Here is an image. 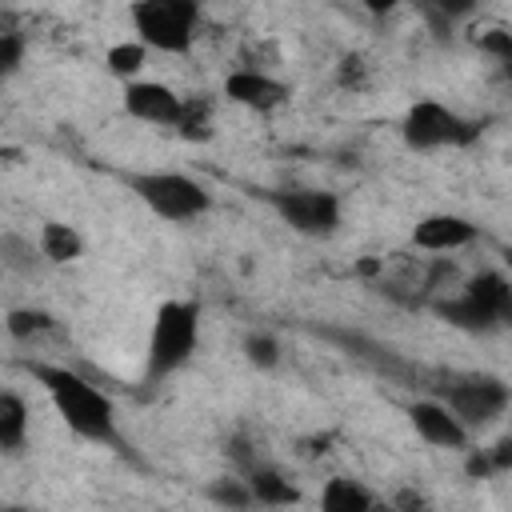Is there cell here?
Wrapping results in <instances>:
<instances>
[{"label": "cell", "instance_id": "obj_1", "mask_svg": "<svg viewBox=\"0 0 512 512\" xmlns=\"http://www.w3.org/2000/svg\"><path fill=\"white\" fill-rule=\"evenodd\" d=\"M32 372V380L44 388L48 404L56 408V416L64 420V428L76 436V440H88V444H100V448H112L120 456H132L124 432H120V416H116V400L92 384L88 376H80L76 368L68 364H48V360H28L24 364Z\"/></svg>", "mask_w": 512, "mask_h": 512}, {"label": "cell", "instance_id": "obj_2", "mask_svg": "<svg viewBox=\"0 0 512 512\" xmlns=\"http://www.w3.org/2000/svg\"><path fill=\"white\" fill-rule=\"evenodd\" d=\"M200 348V300H164L148 324L144 384H160L180 372Z\"/></svg>", "mask_w": 512, "mask_h": 512}, {"label": "cell", "instance_id": "obj_3", "mask_svg": "<svg viewBox=\"0 0 512 512\" xmlns=\"http://www.w3.org/2000/svg\"><path fill=\"white\" fill-rule=\"evenodd\" d=\"M120 180L128 184V192L160 220L168 224H192L212 208V192L204 180L188 176V172H172V168H136V172H120Z\"/></svg>", "mask_w": 512, "mask_h": 512}, {"label": "cell", "instance_id": "obj_4", "mask_svg": "<svg viewBox=\"0 0 512 512\" xmlns=\"http://www.w3.org/2000/svg\"><path fill=\"white\" fill-rule=\"evenodd\" d=\"M128 20L136 40H144L160 56H184L196 44L204 8L200 0H132Z\"/></svg>", "mask_w": 512, "mask_h": 512}, {"label": "cell", "instance_id": "obj_5", "mask_svg": "<svg viewBox=\"0 0 512 512\" xmlns=\"http://www.w3.org/2000/svg\"><path fill=\"white\" fill-rule=\"evenodd\" d=\"M480 136V120H468L464 112L448 108L436 96H420L400 116V140L408 152H440V148H464Z\"/></svg>", "mask_w": 512, "mask_h": 512}, {"label": "cell", "instance_id": "obj_6", "mask_svg": "<svg viewBox=\"0 0 512 512\" xmlns=\"http://www.w3.org/2000/svg\"><path fill=\"white\" fill-rule=\"evenodd\" d=\"M260 200L276 212L280 224L308 240H328L344 224V200L328 188H264Z\"/></svg>", "mask_w": 512, "mask_h": 512}, {"label": "cell", "instance_id": "obj_7", "mask_svg": "<svg viewBox=\"0 0 512 512\" xmlns=\"http://www.w3.org/2000/svg\"><path fill=\"white\" fill-rule=\"evenodd\" d=\"M440 400L464 420L468 432H480L508 412L512 388L492 372H464V376H452L448 384H440Z\"/></svg>", "mask_w": 512, "mask_h": 512}, {"label": "cell", "instance_id": "obj_8", "mask_svg": "<svg viewBox=\"0 0 512 512\" xmlns=\"http://www.w3.org/2000/svg\"><path fill=\"white\" fill-rule=\"evenodd\" d=\"M292 88L272 76L268 68H256V64H244V68H232L224 76V100L244 108V112H256V116H268L276 112L280 104H288Z\"/></svg>", "mask_w": 512, "mask_h": 512}, {"label": "cell", "instance_id": "obj_9", "mask_svg": "<svg viewBox=\"0 0 512 512\" xmlns=\"http://www.w3.org/2000/svg\"><path fill=\"white\" fill-rule=\"evenodd\" d=\"M120 108L140 120V124H152V128H176L180 124V112H184V96L164 84V80H128L120 88Z\"/></svg>", "mask_w": 512, "mask_h": 512}, {"label": "cell", "instance_id": "obj_10", "mask_svg": "<svg viewBox=\"0 0 512 512\" xmlns=\"http://www.w3.org/2000/svg\"><path fill=\"white\" fill-rule=\"evenodd\" d=\"M408 424H412V432H416L424 444H432V448L468 452L472 432L464 428V420H460L440 396H432V400H412V404H408Z\"/></svg>", "mask_w": 512, "mask_h": 512}, {"label": "cell", "instance_id": "obj_11", "mask_svg": "<svg viewBox=\"0 0 512 512\" xmlns=\"http://www.w3.org/2000/svg\"><path fill=\"white\" fill-rule=\"evenodd\" d=\"M476 240H480V224L460 216V212H428V216H420L412 224V236H408V244L416 252H432V256L460 252V248H468Z\"/></svg>", "mask_w": 512, "mask_h": 512}, {"label": "cell", "instance_id": "obj_12", "mask_svg": "<svg viewBox=\"0 0 512 512\" xmlns=\"http://www.w3.org/2000/svg\"><path fill=\"white\" fill-rule=\"evenodd\" d=\"M432 312H436L448 328H460V332H472V336H480V332L488 336V332H496V328H500V320H496V316H492V312H488V308H484L468 288H460L456 296L436 300V304H432Z\"/></svg>", "mask_w": 512, "mask_h": 512}, {"label": "cell", "instance_id": "obj_13", "mask_svg": "<svg viewBox=\"0 0 512 512\" xmlns=\"http://www.w3.org/2000/svg\"><path fill=\"white\" fill-rule=\"evenodd\" d=\"M244 480H248V488H252V500L256 504H264V508H288V504H300V488L280 472V468H272V464H252V468H244Z\"/></svg>", "mask_w": 512, "mask_h": 512}, {"label": "cell", "instance_id": "obj_14", "mask_svg": "<svg viewBox=\"0 0 512 512\" xmlns=\"http://www.w3.org/2000/svg\"><path fill=\"white\" fill-rule=\"evenodd\" d=\"M464 288L500 320V328H512V276L508 272H496V268H484L476 276L464 280Z\"/></svg>", "mask_w": 512, "mask_h": 512}, {"label": "cell", "instance_id": "obj_15", "mask_svg": "<svg viewBox=\"0 0 512 512\" xmlns=\"http://www.w3.org/2000/svg\"><path fill=\"white\" fill-rule=\"evenodd\" d=\"M28 432H32V420H28L24 396L16 388H4L0 392V452L20 456L28 448Z\"/></svg>", "mask_w": 512, "mask_h": 512}, {"label": "cell", "instance_id": "obj_16", "mask_svg": "<svg viewBox=\"0 0 512 512\" xmlns=\"http://www.w3.org/2000/svg\"><path fill=\"white\" fill-rule=\"evenodd\" d=\"M0 264H4V272L24 276V280H32V276H40L48 268V260L40 252V240L20 236V232H4L0 236Z\"/></svg>", "mask_w": 512, "mask_h": 512}, {"label": "cell", "instance_id": "obj_17", "mask_svg": "<svg viewBox=\"0 0 512 512\" xmlns=\"http://www.w3.org/2000/svg\"><path fill=\"white\" fill-rule=\"evenodd\" d=\"M36 240H40V252H44L48 264H72V260L84 256V236H80L76 224L44 220L40 232H36Z\"/></svg>", "mask_w": 512, "mask_h": 512}, {"label": "cell", "instance_id": "obj_18", "mask_svg": "<svg viewBox=\"0 0 512 512\" xmlns=\"http://www.w3.org/2000/svg\"><path fill=\"white\" fill-rule=\"evenodd\" d=\"M376 504H380V496L372 488H364L360 480H348V476H332L320 488V508L324 512H372Z\"/></svg>", "mask_w": 512, "mask_h": 512}, {"label": "cell", "instance_id": "obj_19", "mask_svg": "<svg viewBox=\"0 0 512 512\" xmlns=\"http://www.w3.org/2000/svg\"><path fill=\"white\" fill-rule=\"evenodd\" d=\"M148 44L144 40H120V44H112L108 52H104V68H108V76H116L120 84H128V80H140V72H144V64H148Z\"/></svg>", "mask_w": 512, "mask_h": 512}, {"label": "cell", "instance_id": "obj_20", "mask_svg": "<svg viewBox=\"0 0 512 512\" xmlns=\"http://www.w3.org/2000/svg\"><path fill=\"white\" fill-rule=\"evenodd\" d=\"M176 136L192 140V144L212 140V100L208 96H184V112H180Z\"/></svg>", "mask_w": 512, "mask_h": 512}, {"label": "cell", "instance_id": "obj_21", "mask_svg": "<svg viewBox=\"0 0 512 512\" xmlns=\"http://www.w3.org/2000/svg\"><path fill=\"white\" fill-rule=\"evenodd\" d=\"M4 332L16 344H24V340H32L40 332H52V316L44 308H8L4 312Z\"/></svg>", "mask_w": 512, "mask_h": 512}, {"label": "cell", "instance_id": "obj_22", "mask_svg": "<svg viewBox=\"0 0 512 512\" xmlns=\"http://www.w3.org/2000/svg\"><path fill=\"white\" fill-rule=\"evenodd\" d=\"M240 348H244V360L252 368H260V372H268V368L280 364V340L272 332H248Z\"/></svg>", "mask_w": 512, "mask_h": 512}, {"label": "cell", "instance_id": "obj_23", "mask_svg": "<svg viewBox=\"0 0 512 512\" xmlns=\"http://www.w3.org/2000/svg\"><path fill=\"white\" fill-rule=\"evenodd\" d=\"M208 500L212 504H224V508H252V488L248 480H212L208 484Z\"/></svg>", "mask_w": 512, "mask_h": 512}, {"label": "cell", "instance_id": "obj_24", "mask_svg": "<svg viewBox=\"0 0 512 512\" xmlns=\"http://www.w3.org/2000/svg\"><path fill=\"white\" fill-rule=\"evenodd\" d=\"M480 8V0H428V20L436 28H452L456 20L472 16Z\"/></svg>", "mask_w": 512, "mask_h": 512}, {"label": "cell", "instance_id": "obj_25", "mask_svg": "<svg viewBox=\"0 0 512 512\" xmlns=\"http://www.w3.org/2000/svg\"><path fill=\"white\" fill-rule=\"evenodd\" d=\"M24 48H28L24 32H16V28H4V32H0V72H4V76H16V72H20Z\"/></svg>", "mask_w": 512, "mask_h": 512}, {"label": "cell", "instance_id": "obj_26", "mask_svg": "<svg viewBox=\"0 0 512 512\" xmlns=\"http://www.w3.org/2000/svg\"><path fill=\"white\" fill-rule=\"evenodd\" d=\"M340 84L344 88H360L364 84V60L360 56H344L340 60Z\"/></svg>", "mask_w": 512, "mask_h": 512}, {"label": "cell", "instance_id": "obj_27", "mask_svg": "<svg viewBox=\"0 0 512 512\" xmlns=\"http://www.w3.org/2000/svg\"><path fill=\"white\" fill-rule=\"evenodd\" d=\"M488 456H492V472H496V476L508 472V468H512V440H500L496 448H488Z\"/></svg>", "mask_w": 512, "mask_h": 512}, {"label": "cell", "instance_id": "obj_28", "mask_svg": "<svg viewBox=\"0 0 512 512\" xmlns=\"http://www.w3.org/2000/svg\"><path fill=\"white\" fill-rule=\"evenodd\" d=\"M360 4H364L372 16H388V12H396L404 0H360Z\"/></svg>", "mask_w": 512, "mask_h": 512}, {"label": "cell", "instance_id": "obj_29", "mask_svg": "<svg viewBox=\"0 0 512 512\" xmlns=\"http://www.w3.org/2000/svg\"><path fill=\"white\" fill-rule=\"evenodd\" d=\"M500 72H504V76H508V84H512V52L500 60Z\"/></svg>", "mask_w": 512, "mask_h": 512}, {"label": "cell", "instance_id": "obj_30", "mask_svg": "<svg viewBox=\"0 0 512 512\" xmlns=\"http://www.w3.org/2000/svg\"><path fill=\"white\" fill-rule=\"evenodd\" d=\"M504 268H508V276H512V244L504 248Z\"/></svg>", "mask_w": 512, "mask_h": 512}]
</instances>
